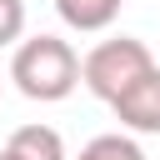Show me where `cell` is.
Instances as JSON below:
<instances>
[{
	"label": "cell",
	"instance_id": "1",
	"mask_svg": "<svg viewBox=\"0 0 160 160\" xmlns=\"http://www.w3.org/2000/svg\"><path fill=\"white\" fill-rule=\"evenodd\" d=\"M10 80L25 100H40V105H55L65 100L75 85H80V55L70 40L60 35H30L15 45V60H10Z\"/></svg>",
	"mask_w": 160,
	"mask_h": 160
},
{
	"label": "cell",
	"instance_id": "2",
	"mask_svg": "<svg viewBox=\"0 0 160 160\" xmlns=\"http://www.w3.org/2000/svg\"><path fill=\"white\" fill-rule=\"evenodd\" d=\"M145 70H155V55L145 40L135 35H115V40H100L85 60H80V85L95 95V100H115L120 90H130Z\"/></svg>",
	"mask_w": 160,
	"mask_h": 160
},
{
	"label": "cell",
	"instance_id": "3",
	"mask_svg": "<svg viewBox=\"0 0 160 160\" xmlns=\"http://www.w3.org/2000/svg\"><path fill=\"white\" fill-rule=\"evenodd\" d=\"M110 110H115V120H120L125 130H135V135H160V65L145 70L130 90H120V95L110 100Z\"/></svg>",
	"mask_w": 160,
	"mask_h": 160
},
{
	"label": "cell",
	"instance_id": "4",
	"mask_svg": "<svg viewBox=\"0 0 160 160\" xmlns=\"http://www.w3.org/2000/svg\"><path fill=\"white\" fill-rule=\"evenodd\" d=\"M120 5H125V0H55L60 20H65L70 30H85V35L110 30V25H115V15H120Z\"/></svg>",
	"mask_w": 160,
	"mask_h": 160
},
{
	"label": "cell",
	"instance_id": "5",
	"mask_svg": "<svg viewBox=\"0 0 160 160\" xmlns=\"http://www.w3.org/2000/svg\"><path fill=\"white\" fill-rule=\"evenodd\" d=\"M75 160H145V150L130 140V135H95L90 145H80V155Z\"/></svg>",
	"mask_w": 160,
	"mask_h": 160
},
{
	"label": "cell",
	"instance_id": "6",
	"mask_svg": "<svg viewBox=\"0 0 160 160\" xmlns=\"http://www.w3.org/2000/svg\"><path fill=\"white\" fill-rule=\"evenodd\" d=\"M25 35V0H0V50L20 45Z\"/></svg>",
	"mask_w": 160,
	"mask_h": 160
},
{
	"label": "cell",
	"instance_id": "7",
	"mask_svg": "<svg viewBox=\"0 0 160 160\" xmlns=\"http://www.w3.org/2000/svg\"><path fill=\"white\" fill-rule=\"evenodd\" d=\"M0 160H25V155H20V150H10V145H5V150H0Z\"/></svg>",
	"mask_w": 160,
	"mask_h": 160
}]
</instances>
